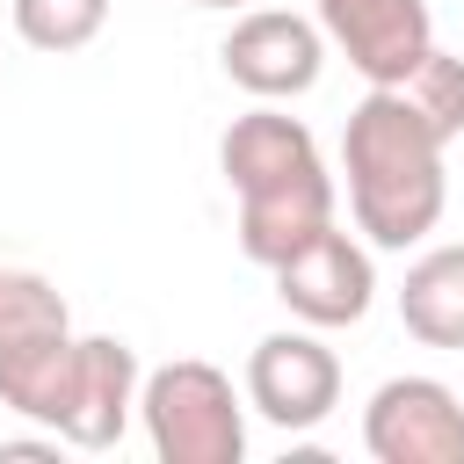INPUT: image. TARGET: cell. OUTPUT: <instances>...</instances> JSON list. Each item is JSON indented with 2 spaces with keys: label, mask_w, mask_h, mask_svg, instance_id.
Listing matches in <instances>:
<instances>
[{
  "label": "cell",
  "mask_w": 464,
  "mask_h": 464,
  "mask_svg": "<svg viewBox=\"0 0 464 464\" xmlns=\"http://www.w3.org/2000/svg\"><path fill=\"white\" fill-rule=\"evenodd\" d=\"M65 326H72V312H65L51 276H36V268H7L0 276V348L44 341V334H65Z\"/></svg>",
  "instance_id": "cell-11"
},
{
  "label": "cell",
  "mask_w": 464,
  "mask_h": 464,
  "mask_svg": "<svg viewBox=\"0 0 464 464\" xmlns=\"http://www.w3.org/2000/svg\"><path fill=\"white\" fill-rule=\"evenodd\" d=\"M218 167H225V188L239 196V254L254 268L290 261L312 232L334 225V174L319 160V138L276 102L225 123Z\"/></svg>",
  "instance_id": "cell-2"
},
{
  "label": "cell",
  "mask_w": 464,
  "mask_h": 464,
  "mask_svg": "<svg viewBox=\"0 0 464 464\" xmlns=\"http://www.w3.org/2000/svg\"><path fill=\"white\" fill-rule=\"evenodd\" d=\"M362 450L377 464H464V399L442 377H384L362 406Z\"/></svg>",
  "instance_id": "cell-6"
},
{
  "label": "cell",
  "mask_w": 464,
  "mask_h": 464,
  "mask_svg": "<svg viewBox=\"0 0 464 464\" xmlns=\"http://www.w3.org/2000/svg\"><path fill=\"white\" fill-rule=\"evenodd\" d=\"M138 392H145L138 348L116 341V334H80L65 413H58V442H72V450H116L123 428H130V413H138Z\"/></svg>",
  "instance_id": "cell-9"
},
{
  "label": "cell",
  "mask_w": 464,
  "mask_h": 464,
  "mask_svg": "<svg viewBox=\"0 0 464 464\" xmlns=\"http://www.w3.org/2000/svg\"><path fill=\"white\" fill-rule=\"evenodd\" d=\"M276 276V297L290 304V319L304 326H355L370 304H377V268H370V246L348 239L341 225L312 232L290 261L268 268Z\"/></svg>",
  "instance_id": "cell-7"
},
{
  "label": "cell",
  "mask_w": 464,
  "mask_h": 464,
  "mask_svg": "<svg viewBox=\"0 0 464 464\" xmlns=\"http://www.w3.org/2000/svg\"><path fill=\"white\" fill-rule=\"evenodd\" d=\"M319 29L370 87H399L435 51L428 0H319Z\"/></svg>",
  "instance_id": "cell-8"
},
{
  "label": "cell",
  "mask_w": 464,
  "mask_h": 464,
  "mask_svg": "<svg viewBox=\"0 0 464 464\" xmlns=\"http://www.w3.org/2000/svg\"><path fill=\"white\" fill-rule=\"evenodd\" d=\"M450 138L406 102V87H370L348 109L341 130V167H348V210L355 232L384 254L420 246L442 225L450 203V167H442Z\"/></svg>",
  "instance_id": "cell-1"
},
{
  "label": "cell",
  "mask_w": 464,
  "mask_h": 464,
  "mask_svg": "<svg viewBox=\"0 0 464 464\" xmlns=\"http://www.w3.org/2000/svg\"><path fill=\"white\" fill-rule=\"evenodd\" d=\"M399 87H406V102H413L442 138H464V58H457V51H442V44H435V51H428Z\"/></svg>",
  "instance_id": "cell-13"
},
{
  "label": "cell",
  "mask_w": 464,
  "mask_h": 464,
  "mask_svg": "<svg viewBox=\"0 0 464 464\" xmlns=\"http://www.w3.org/2000/svg\"><path fill=\"white\" fill-rule=\"evenodd\" d=\"M246 406L268 428H283V435H304V428H319L341 406V355L319 341V326H283V334L254 341V355H246Z\"/></svg>",
  "instance_id": "cell-5"
},
{
  "label": "cell",
  "mask_w": 464,
  "mask_h": 464,
  "mask_svg": "<svg viewBox=\"0 0 464 464\" xmlns=\"http://www.w3.org/2000/svg\"><path fill=\"white\" fill-rule=\"evenodd\" d=\"M109 29V0H14V36L29 51H80Z\"/></svg>",
  "instance_id": "cell-12"
},
{
  "label": "cell",
  "mask_w": 464,
  "mask_h": 464,
  "mask_svg": "<svg viewBox=\"0 0 464 464\" xmlns=\"http://www.w3.org/2000/svg\"><path fill=\"white\" fill-rule=\"evenodd\" d=\"M0 276H7V268H0Z\"/></svg>",
  "instance_id": "cell-15"
},
{
  "label": "cell",
  "mask_w": 464,
  "mask_h": 464,
  "mask_svg": "<svg viewBox=\"0 0 464 464\" xmlns=\"http://www.w3.org/2000/svg\"><path fill=\"white\" fill-rule=\"evenodd\" d=\"M399 319L420 348H464V246H428L406 261Z\"/></svg>",
  "instance_id": "cell-10"
},
{
  "label": "cell",
  "mask_w": 464,
  "mask_h": 464,
  "mask_svg": "<svg viewBox=\"0 0 464 464\" xmlns=\"http://www.w3.org/2000/svg\"><path fill=\"white\" fill-rule=\"evenodd\" d=\"M138 420L160 464H239L246 457V399L218 362H160L138 392Z\"/></svg>",
  "instance_id": "cell-3"
},
{
  "label": "cell",
  "mask_w": 464,
  "mask_h": 464,
  "mask_svg": "<svg viewBox=\"0 0 464 464\" xmlns=\"http://www.w3.org/2000/svg\"><path fill=\"white\" fill-rule=\"evenodd\" d=\"M218 65L254 102H297L326 72V29L290 7H239V22L218 44Z\"/></svg>",
  "instance_id": "cell-4"
},
{
  "label": "cell",
  "mask_w": 464,
  "mask_h": 464,
  "mask_svg": "<svg viewBox=\"0 0 464 464\" xmlns=\"http://www.w3.org/2000/svg\"><path fill=\"white\" fill-rule=\"evenodd\" d=\"M188 7H254V0H188Z\"/></svg>",
  "instance_id": "cell-14"
}]
</instances>
